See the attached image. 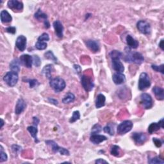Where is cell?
Returning a JSON list of instances; mask_svg holds the SVG:
<instances>
[{"instance_id": "6da1fadb", "label": "cell", "mask_w": 164, "mask_h": 164, "mask_svg": "<svg viewBox=\"0 0 164 164\" xmlns=\"http://www.w3.org/2000/svg\"><path fill=\"white\" fill-rule=\"evenodd\" d=\"M125 52L126 55L122 57L124 61L127 62L134 63L138 65H141L144 62V58L141 53L138 52L132 53L131 49L128 47L125 49Z\"/></svg>"}, {"instance_id": "7a4b0ae2", "label": "cell", "mask_w": 164, "mask_h": 164, "mask_svg": "<svg viewBox=\"0 0 164 164\" xmlns=\"http://www.w3.org/2000/svg\"><path fill=\"white\" fill-rule=\"evenodd\" d=\"M49 85L55 92H60L64 91L66 87V81L60 77H56L50 80Z\"/></svg>"}, {"instance_id": "3957f363", "label": "cell", "mask_w": 164, "mask_h": 164, "mask_svg": "<svg viewBox=\"0 0 164 164\" xmlns=\"http://www.w3.org/2000/svg\"><path fill=\"white\" fill-rule=\"evenodd\" d=\"M18 73L14 71H9L4 76L3 80L9 87H14L18 81Z\"/></svg>"}, {"instance_id": "277c9868", "label": "cell", "mask_w": 164, "mask_h": 164, "mask_svg": "<svg viewBox=\"0 0 164 164\" xmlns=\"http://www.w3.org/2000/svg\"><path fill=\"white\" fill-rule=\"evenodd\" d=\"M151 86V81L149 75L146 73H142L138 80V89L142 91Z\"/></svg>"}, {"instance_id": "5b68a950", "label": "cell", "mask_w": 164, "mask_h": 164, "mask_svg": "<svg viewBox=\"0 0 164 164\" xmlns=\"http://www.w3.org/2000/svg\"><path fill=\"white\" fill-rule=\"evenodd\" d=\"M133 126V123L131 121H129V120H127V121L122 122L119 125H118L117 128V134L120 135H123L127 134L128 132L132 130Z\"/></svg>"}, {"instance_id": "8992f818", "label": "cell", "mask_w": 164, "mask_h": 164, "mask_svg": "<svg viewBox=\"0 0 164 164\" xmlns=\"http://www.w3.org/2000/svg\"><path fill=\"white\" fill-rule=\"evenodd\" d=\"M45 142L48 146L51 147L52 151L54 153H59L60 155L65 156H69L70 155L69 150H67L64 148L59 146V145L53 141H46Z\"/></svg>"}, {"instance_id": "52a82bcc", "label": "cell", "mask_w": 164, "mask_h": 164, "mask_svg": "<svg viewBox=\"0 0 164 164\" xmlns=\"http://www.w3.org/2000/svg\"><path fill=\"white\" fill-rule=\"evenodd\" d=\"M81 84L86 92H91L94 87L92 79L87 75H83L81 78Z\"/></svg>"}, {"instance_id": "ba28073f", "label": "cell", "mask_w": 164, "mask_h": 164, "mask_svg": "<svg viewBox=\"0 0 164 164\" xmlns=\"http://www.w3.org/2000/svg\"><path fill=\"white\" fill-rule=\"evenodd\" d=\"M137 28L142 34L149 35L151 34V27L149 23L146 21L141 20L137 23Z\"/></svg>"}, {"instance_id": "9c48e42d", "label": "cell", "mask_w": 164, "mask_h": 164, "mask_svg": "<svg viewBox=\"0 0 164 164\" xmlns=\"http://www.w3.org/2000/svg\"><path fill=\"white\" fill-rule=\"evenodd\" d=\"M141 103L145 109H150L153 105V99L151 95L147 93H142L141 95Z\"/></svg>"}, {"instance_id": "30bf717a", "label": "cell", "mask_w": 164, "mask_h": 164, "mask_svg": "<svg viewBox=\"0 0 164 164\" xmlns=\"http://www.w3.org/2000/svg\"><path fill=\"white\" fill-rule=\"evenodd\" d=\"M131 138L137 145H142L148 140V137L144 133H137L135 132L131 135Z\"/></svg>"}, {"instance_id": "8fae6325", "label": "cell", "mask_w": 164, "mask_h": 164, "mask_svg": "<svg viewBox=\"0 0 164 164\" xmlns=\"http://www.w3.org/2000/svg\"><path fill=\"white\" fill-rule=\"evenodd\" d=\"M27 39L24 35H20L16 39V46L20 52H24L27 48Z\"/></svg>"}, {"instance_id": "7c38bea8", "label": "cell", "mask_w": 164, "mask_h": 164, "mask_svg": "<svg viewBox=\"0 0 164 164\" xmlns=\"http://www.w3.org/2000/svg\"><path fill=\"white\" fill-rule=\"evenodd\" d=\"M20 62L21 65L27 68H31L33 64V56L24 54L20 56Z\"/></svg>"}, {"instance_id": "4fadbf2b", "label": "cell", "mask_w": 164, "mask_h": 164, "mask_svg": "<svg viewBox=\"0 0 164 164\" xmlns=\"http://www.w3.org/2000/svg\"><path fill=\"white\" fill-rule=\"evenodd\" d=\"M53 25L55 31V34L58 37L62 39L63 36H64V27H63L62 23L57 20L53 23Z\"/></svg>"}, {"instance_id": "5bb4252c", "label": "cell", "mask_w": 164, "mask_h": 164, "mask_svg": "<svg viewBox=\"0 0 164 164\" xmlns=\"http://www.w3.org/2000/svg\"><path fill=\"white\" fill-rule=\"evenodd\" d=\"M87 47L93 53H96L99 51L100 45L99 42L94 40H88L85 42Z\"/></svg>"}, {"instance_id": "9a60e30c", "label": "cell", "mask_w": 164, "mask_h": 164, "mask_svg": "<svg viewBox=\"0 0 164 164\" xmlns=\"http://www.w3.org/2000/svg\"><path fill=\"white\" fill-rule=\"evenodd\" d=\"M27 108V103L23 99H19L17 102L16 108H15V113L17 115H20Z\"/></svg>"}, {"instance_id": "2e32d148", "label": "cell", "mask_w": 164, "mask_h": 164, "mask_svg": "<svg viewBox=\"0 0 164 164\" xmlns=\"http://www.w3.org/2000/svg\"><path fill=\"white\" fill-rule=\"evenodd\" d=\"M8 7L14 10H22L23 9V3L17 0H10L7 3Z\"/></svg>"}, {"instance_id": "e0dca14e", "label": "cell", "mask_w": 164, "mask_h": 164, "mask_svg": "<svg viewBox=\"0 0 164 164\" xmlns=\"http://www.w3.org/2000/svg\"><path fill=\"white\" fill-rule=\"evenodd\" d=\"M112 67L113 70L117 73H123L124 71V67L121 59H113L112 60Z\"/></svg>"}, {"instance_id": "ac0fdd59", "label": "cell", "mask_w": 164, "mask_h": 164, "mask_svg": "<svg viewBox=\"0 0 164 164\" xmlns=\"http://www.w3.org/2000/svg\"><path fill=\"white\" fill-rule=\"evenodd\" d=\"M112 80L114 84L116 85H121L124 83L126 81L125 75L123 73H116L112 76Z\"/></svg>"}, {"instance_id": "d6986e66", "label": "cell", "mask_w": 164, "mask_h": 164, "mask_svg": "<svg viewBox=\"0 0 164 164\" xmlns=\"http://www.w3.org/2000/svg\"><path fill=\"white\" fill-rule=\"evenodd\" d=\"M108 138L105 135H98V134H94L91 135V137H90V141L91 142H92L94 144H99L105 141H106Z\"/></svg>"}, {"instance_id": "ffe728a7", "label": "cell", "mask_w": 164, "mask_h": 164, "mask_svg": "<svg viewBox=\"0 0 164 164\" xmlns=\"http://www.w3.org/2000/svg\"><path fill=\"white\" fill-rule=\"evenodd\" d=\"M126 41H127V44L128 46V47L130 49H137L139 46L138 42L130 35H127V38H126Z\"/></svg>"}, {"instance_id": "44dd1931", "label": "cell", "mask_w": 164, "mask_h": 164, "mask_svg": "<svg viewBox=\"0 0 164 164\" xmlns=\"http://www.w3.org/2000/svg\"><path fill=\"white\" fill-rule=\"evenodd\" d=\"M152 91L158 100L162 101L164 99V90L163 88L156 86L153 88Z\"/></svg>"}, {"instance_id": "7402d4cb", "label": "cell", "mask_w": 164, "mask_h": 164, "mask_svg": "<svg viewBox=\"0 0 164 164\" xmlns=\"http://www.w3.org/2000/svg\"><path fill=\"white\" fill-rule=\"evenodd\" d=\"M0 17H1V21L2 23H9L12 21V17L11 15L5 10H3L1 12Z\"/></svg>"}, {"instance_id": "603a6c76", "label": "cell", "mask_w": 164, "mask_h": 164, "mask_svg": "<svg viewBox=\"0 0 164 164\" xmlns=\"http://www.w3.org/2000/svg\"><path fill=\"white\" fill-rule=\"evenodd\" d=\"M20 60L15 59L12 60L10 64V69L11 71H14L15 73H19L20 71Z\"/></svg>"}, {"instance_id": "cb8c5ba5", "label": "cell", "mask_w": 164, "mask_h": 164, "mask_svg": "<svg viewBox=\"0 0 164 164\" xmlns=\"http://www.w3.org/2000/svg\"><path fill=\"white\" fill-rule=\"evenodd\" d=\"M53 69V66L52 64H48V65H46V66H45V67L43 68L42 71V74H44L45 75V77L51 80L52 79V71Z\"/></svg>"}, {"instance_id": "d4e9b609", "label": "cell", "mask_w": 164, "mask_h": 164, "mask_svg": "<svg viewBox=\"0 0 164 164\" xmlns=\"http://www.w3.org/2000/svg\"><path fill=\"white\" fill-rule=\"evenodd\" d=\"M106 98L102 94H99L98 95L96 100V107L97 109H100L104 106L105 105Z\"/></svg>"}, {"instance_id": "484cf974", "label": "cell", "mask_w": 164, "mask_h": 164, "mask_svg": "<svg viewBox=\"0 0 164 164\" xmlns=\"http://www.w3.org/2000/svg\"><path fill=\"white\" fill-rule=\"evenodd\" d=\"M27 130L29 131V133L30 134L31 136L34 138L35 142L36 143H39V141L38 140V138L37 136V133H38V129L37 127H35V126H30V127H28L27 128Z\"/></svg>"}, {"instance_id": "4316f807", "label": "cell", "mask_w": 164, "mask_h": 164, "mask_svg": "<svg viewBox=\"0 0 164 164\" xmlns=\"http://www.w3.org/2000/svg\"><path fill=\"white\" fill-rule=\"evenodd\" d=\"M115 126H116L115 123H109V124H107L103 128L104 132L109 134L111 136L115 134V129H114Z\"/></svg>"}, {"instance_id": "83f0119b", "label": "cell", "mask_w": 164, "mask_h": 164, "mask_svg": "<svg viewBox=\"0 0 164 164\" xmlns=\"http://www.w3.org/2000/svg\"><path fill=\"white\" fill-rule=\"evenodd\" d=\"M75 100V96L74 95V94L72 92H67L66 96L64 97V98L62 99V102L64 104H69L73 103L74 101Z\"/></svg>"}, {"instance_id": "f1b7e54d", "label": "cell", "mask_w": 164, "mask_h": 164, "mask_svg": "<svg viewBox=\"0 0 164 164\" xmlns=\"http://www.w3.org/2000/svg\"><path fill=\"white\" fill-rule=\"evenodd\" d=\"M34 17L38 21L44 20V21H45L46 20H48V16L45 13H44L41 9H39L35 12Z\"/></svg>"}, {"instance_id": "f546056e", "label": "cell", "mask_w": 164, "mask_h": 164, "mask_svg": "<svg viewBox=\"0 0 164 164\" xmlns=\"http://www.w3.org/2000/svg\"><path fill=\"white\" fill-rule=\"evenodd\" d=\"M161 128L160 125L158 123H151L148 127V132L149 134H153L155 132L159 131Z\"/></svg>"}, {"instance_id": "4dcf8cb0", "label": "cell", "mask_w": 164, "mask_h": 164, "mask_svg": "<svg viewBox=\"0 0 164 164\" xmlns=\"http://www.w3.org/2000/svg\"><path fill=\"white\" fill-rule=\"evenodd\" d=\"M110 153L113 156L118 157L120 156V153H121V148L119 146H116V145H113L110 149Z\"/></svg>"}, {"instance_id": "1f68e13d", "label": "cell", "mask_w": 164, "mask_h": 164, "mask_svg": "<svg viewBox=\"0 0 164 164\" xmlns=\"http://www.w3.org/2000/svg\"><path fill=\"white\" fill-rule=\"evenodd\" d=\"M109 55L111 57L112 60H113V59H121L123 57V53L119 51H117V50H113V51H112L110 53Z\"/></svg>"}, {"instance_id": "d6a6232c", "label": "cell", "mask_w": 164, "mask_h": 164, "mask_svg": "<svg viewBox=\"0 0 164 164\" xmlns=\"http://www.w3.org/2000/svg\"><path fill=\"white\" fill-rule=\"evenodd\" d=\"M45 57L46 59L51 60L53 61L55 63V64H56V63H57L58 60H57V59H56V56L54 55L52 51H48V52H46L45 53Z\"/></svg>"}, {"instance_id": "836d02e7", "label": "cell", "mask_w": 164, "mask_h": 164, "mask_svg": "<svg viewBox=\"0 0 164 164\" xmlns=\"http://www.w3.org/2000/svg\"><path fill=\"white\" fill-rule=\"evenodd\" d=\"M148 163L151 164H163L164 163V161L159 156H155L153 158H151V159H149L148 160Z\"/></svg>"}, {"instance_id": "e575fe53", "label": "cell", "mask_w": 164, "mask_h": 164, "mask_svg": "<svg viewBox=\"0 0 164 164\" xmlns=\"http://www.w3.org/2000/svg\"><path fill=\"white\" fill-rule=\"evenodd\" d=\"M80 119V113L79 111H74L73 113V116L71 117V119H69V122L71 123H73L74 122H76L78 120H79Z\"/></svg>"}, {"instance_id": "d590c367", "label": "cell", "mask_w": 164, "mask_h": 164, "mask_svg": "<svg viewBox=\"0 0 164 164\" xmlns=\"http://www.w3.org/2000/svg\"><path fill=\"white\" fill-rule=\"evenodd\" d=\"M48 46V44L46 42H39L37 41L35 44V48L39 50L46 49Z\"/></svg>"}, {"instance_id": "8d00e7d4", "label": "cell", "mask_w": 164, "mask_h": 164, "mask_svg": "<svg viewBox=\"0 0 164 164\" xmlns=\"http://www.w3.org/2000/svg\"><path fill=\"white\" fill-rule=\"evenodd\" d=\"M102 131V126L99 125V124H96L92 128V131H91V135L94 134H98L100 133L101 131Z\"/></svg>"}, {"instance_id": "74e56055", "label": "cell", "mask_w": 164, "mask_h": 164, "mask_svg": "<svg viewBox=\"0 0 164 164\" xmlns=\"http://www.w3.org/2000/svg\"><path fill=\"white\" fill-rule=\"evenodd\" d=\"M38 41L39 42H47L49 41V36L47 33H44L42 34L38 38Z\"/></svg>"}, {"instance_id": "f35d334b", "label": "cell", "mask_w": 164, "mask_h": 164, "mask_svg": "<svg viewBox=\"0 0 164 164\" xmlns=\"http://www.w3.org/2000/svg\"><path fill=\"white\" fill-rule=\"evenodd\" d=\"M163 67H164L163 64H162L160 66H156V65H152V66H151V68H152L154 71H155L156 72H160L162 74H163V73H164Z\"/></svg>"}, {"instance_id": "ab89813d", "label": "cell", "mask_w": 164, "mask_h": 164, "mask_svg": "<svg viewBox=\"0 0 164 164\" xmlns=\"http://www.w3.org/2000/svg\"><path fill=\"white\" fill-rule=\"evenodd\" d=\"M1 151H0V155H1V156H0V162H6L8 159V156L6 154V153L3 151L2 146H1Z\"/></svg>"}, {"instance_id": "60d3db41", "label": "cell", "mask_w": 164, "mask_h": 164, "mask_svg": "<svg viewBox=\"0 0 164 164\" xmlns=\"http://www.w3.org/2000/svg\"><path fill=\"white\" fill-rule=\"evenodd\" d=\"M33 64L37 67H39L41 66V60L39 56H37V55L33 56Z\"/></svg>"}, {"instance_id": "b9f144b4", "label": "cell", "mask_w": 164, "mask_h": 164, "mask_svg": "<svg viewBox=\"0 0 164 164\" xmlns=\"http://www.w3.org/2000/svg\"><path fill=\"white\" fill-rule=\"evenodd\" d=\"M27 81L29 84L30 88H34L35 87H37L38 85L39 84L38 81L37 80H35V79H32V80L29 79V80H27Z\"/></svg>"}, {"instance_id": "7bdbcfd3", "label": "cell", "mask_w": 164, "mask_h": 164, "mask_svg": "<svg viewBox=\"0 0 164 164\" xmlns=\"http://www.w3.org/2000/svg\"><path fill=\"white\" fill-rule=\"evenodd\" d=\"M153 142L156 148H160L162 146L163 142L160 139H159V138H153Z\"/></svg>"}, {"instance_id": "ee69618b", "label": "cell", "mask_w": 164, "mask_h": 164, "mask_svg": "<svg viewBox=\"0 0 164 164\" xmlns=\"http://www.w3.org/2000/svg\"><path fill=\"white\" fill-rule=\"evenodd\" d=\"M21 149H22L21 147L20 146H18V145L14 144V145H12V150L16 154L20 153V151H21Z\"/></svg>"}, {"instance_id": "f6af8a7d", "label": "cell", "mask_w": 164, "mask_h": 164, "mask_svg": "<svg viewBox=\"0 0 164 164\" xmlns=\"http://www.w3.org/2000/svg\"><path fill=\"white\" fill-rule=\"evenodd\" d=\"M5 31L11 34H15L16 33V28L14 27H9L5 28Z\"/></svg>"}, {"instance_id": "bcb514c9", "label": "cell", "mask_w": 164, "mask_h": 164, "mask_svg": "<svg viewBox=\"0 0 164 164\" xmlns=\"http://www.w3.org/2000/svg\"><path fill=\"white\" fill-rule=\"evenodd\" d=\"M48 101H49V102L50 103H52L54 105H58L59 104V102L56 99L53 98H48Z\"/></svg>"}, {"instance_id": "7dc6e473", "label": "cell", "mask_w": 164, "mask_h": 164, "mask_svg": "<svg viewBox=\"0 0 164 164\" xmlns=\"http://www.w3.org/2000/svg\"><path fill=\"white\" fill-rule=\"evenodd\" d=\"M40 121L39 119H38L37 117H34L33 118V124L34 126H35V127H37L38 124H39Z\"/></svg>"}, {"instance_id": "c3c4849f", "label": "cell", "mask_w": 164, "mask_h": 164, "mask_svg": "<svg viewBox=\"0 0 164 164\" xmlns=\"http://www.w3.org/2000/svg\"><path fill=\"white\" fill-rule=\"evenodd\" d=\"M96 163H109V162L102 159H99L95 161Z\"/></svg>"}, {"instance_id": "681fc988", "label": "cell", "mask_w": 164, "mask_h": 164, "mask_svg": "<svg viewBox=\"0 0 164 164\" xmlns=\"http://www.w3.org/2000/svg\"><path fill=\"white\" fill-rule=\"evenodd\" d=\"M44 25H45V27L46 29H48L50 28V23L48 20H46L44 21Z\"/></svg>"}, {"instance_id": "f907efd6", "label": "cell", "mask_w": 164, "mask_h": 164, "mask_svg": "<svg viewBox=\"0 0 164 164\" xmlns=\"http://www.w3.org/2000/svg\"><path fill=\"white\" fill-rule=\"evenodd\" d=\"M159 47L160 48V49L163 51V39H162L160 41V42L159 43Z\"/></svg>"}, {"instance_id": "816d5d0a", "label": "cell", "mask_w": 164, "mask_h": 164, "mask_svg": "<svg viewBox=\"0 0 164 164\" xmlns=\"http://www.w3.org/2000/svg\"><path fill=\"white\" fill-rule=\"evenodd\" d=\"M1 121H2V124H1V128H2L3 127V126L4 125V121H3V120L2 119H1Z\"/></svg>"}]
</instances>
